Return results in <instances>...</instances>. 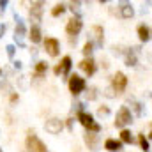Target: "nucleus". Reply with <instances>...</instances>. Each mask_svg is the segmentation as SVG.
Listing matches in <instances>:
<instances>
[{"mask_svg":"<svg viewBox=\"0 0 152 152\" xmlns=\"http://www.w3.org/2000/svg\"><path fill=\"white\" fill-rule=\"evenodd\" d=\"M126 85H127V78L124 73H115L113 80H112V90H115L117 94H122L126 90Z\"/></svg>","mask_w":152,"mask_h":152,"instance_id":"0eeeda50","label":"nucleus"},{"mask_svg":"<svg viewBox=\"0 0 152 152\" xmlns=\"http://www.w3.org/2000/svg\"><path fill=\"white\" fill-rule=\"evenodd\" d=\"M97 115H99V117H108V115H110V110H108L106 106H103V108L97 110Z\"/></svg>","mask_w":152,"mask_h":152,"instance_id":"cd10ccee","label":"nucleus"},{"mask_svg":"<svg viewBox=\"0 0 152 152\" xmlns=\"http://www.w3.org/2000/svg\"><path fill=\"white\" fill-rule=\"evenodd\" d=\"M104 149L110 152H118L122 151V143L118 142V140H113V138H108L106 142H104Z\"/></svg>","mask_w":152,"mask_h":152,"instance_id":"ddd939ff","label":"nucleus"},{"mask_svg":"<svg viewBox=\"0 0 152 152\" xmlns=\"http://www.w3.org/2000/svg\"><path fill=\"white\" fill-rule=\"evenodd\" d=\"M140 145H142V149H143L145 152H147L149 149H151V145H149V140H147V138H145L143 134L140 136Z\"/></svg>","mask_w":152,"mask_h":152,"instance_id":"393cba45","label":"nucleus"},{"mask_svg":"<svg viewBox=\"0 0 152 152\" xmlns=\"http://www.w3.org/2000/svg\"><path fill=\"white\" fill-rule=\"evenodd\" d=\"M5 50H7V55H9V58H12V57H14V53H16V48H14L12 44H9Z\"/></svg>","mask_w":152,"mask_h":152,"instance_id":"c85d7f7f","label":"nucleus"},{"mask_svg":"<svg viewBox=\"0 0 152 152\" xmlns=\"http://www.w3.org/2000/svg\"><path fill=\"white\" fill-rule=\"evenodd\" d=\"M106 96H108V97H113V96H115L113 90H112V88H108V90H106Z\"/></svg>","mask_w":152,"mask_h":152,"instance_id":"2f4dec72","label":"nucleus"},{"mask_svg":"<svg viewBox=\"0 0 152 152\" xmlns=\"http://www.w3.org/2000/svg\"><path fill=\"white\" fill-rule=\"evenodd\" d=\"M133 14H134V9H133L131 4H122V5H120V16H122L124 20L133 18Z\"/></svg>","mask_w":152,"mask_h":152,"instance_id":"4468645a","label":"nucleus"},{"mask_svg":"<svg viewBox=\"0 0 152 152\" xmlns=\"http://www.w3.org/2000/svg\"><path fill=\"white\" fill-rule=\"evenodd\" d=\"M14 67H16V69H21V62H20V60H16V62H14Z\"/></svg>","mask_w":152,"mask_h":152,"instance_id":"473e14b6","label":"nucleus"},{"mask_svg":"<svg viewBox=\"0 0 152 152\" xmlns=\"http://www.w3.org/2000/svg\"><path fill=\"white\" fill-rule=\"evenodd\" d=\"M62 127H64V124H62V120H58V118H50V120H46V124H44V129H46L50 134H58V133L62 131Z\"/></svg>","mask_w":152,"mask_h":152,"instance_id":"6e6552de","label":"nucleus"},{"mask_svg":"<svg viewBox=\"0 0 152 152\" xmlns=\"http://www.w3.org/2000/svg\"><path fill=\"white\" fill-rule=\"evenodd\" d=\"M80 67H81V71H85L88 76H92L96 73V62L88 57V58H85V60H81L80 62Z\"/></svg>","mask_w":152,"mask_h":152,"instance_id":"f8f14e48","label":"nucleus"},{"mask_svg":"<svg viewBox=\"0 0 152 152\" xmlns=\"http://www.w3.org/2000/svg\"><path fill=\"white\" fill-rule=\"evenodd\" d=\"M83 138H85V143L88 145L90 151H94V152L99 151V140H97V134H94V133H87Z\"/></svg>","mask_w":152,"mask_h":152,"instance_id":"9b49d317","label":"nucleus"},{"mask_svg":"<svg viewBox=\"0 0 152 152\" xmlns=\"http://www.w3.org/2000/svg\"><path fill=\"white\" fill-rule=\"evenodd\" d=\"M138 36H140V39H142L143 42H147V41L151 39V28H149L147 25H140V27H138Z\"/></svg>","mask_w":152,"mask_h":152,"instance_id":"a211bd4d","label":"nucleus"},{"mask_svg":"<svg viewBox=\"0 0 152 152\" xmlns=\"http://www.w3.org/2000/svg\"><path fill=\"white\" fill-rule=\"evenodd\" d=\"M136 64H138V58H136V53H134V48H133V50L126 51V66L133 67V66H136Z\"/></svg>","mask_w":152,"mask_h":152,"instance_id":"dca6fc26","label":"nucleus"},{"mask_svg":"<svg viewBox=\"0 0 152 152\" xmlns=\"http://www.w3.org/2000/svg\"><path fill=\"white\" fill-rule=\"evenodd\" d=\"M92 30H94V39H96V44H97V46H103V41H104V37H103V36H104V32H103V27L96 25Z\"/></svg>","mask_w":152,"mask_h":152,"instance_id":"f3484780","label":"nucleus"},{"mask_svg":"<svg viewBox=\"0 0 152 152\" xmlns=\"http://www.w3.org/2000/svg\"><path fill=\"white\" fill-rule=\"evenodd\" d=\"M78 120H80V124L85 126L90 133H99V131H101V126L94 120L92 115L87 113V112H80V113H78Z\"/></svg>","mask_w":152,"mask_h":152,"instance_id":"f257e3e1","label":"nucleus"},{"mask_svg":"<svg viewBox=\"0 0 152 152\" xmlns=\"http://www.w3.org/2000/svg\"><path fill=\"white\" fill-rule=\"evenodd\" d=\"M46 71H48V64L46 62H37L36 64V75L37 76H44Z\"/></svg>","mask_w":152,"mask_h":152,"instance_id":"412c9836","label":"nucleus"},{"mask_svg":"<svg viewBox=\"0 0 152 152\" xmlns=\"http://www.w3.org/2000/svg\"><path fill=\"white\" fill-rule=\"evenodd\" d=\"M28 37H30L32 42H41V28H39V25H32Z\"/></svg>","mask_w":152,"mask_h":152,"instance_id":"6ab92c4d","label":"nucleus"},{"mask_svg":"<svg viewBox=\"0 0 152 152\" xmlns=\"http://www.w3.org/2000/svg\"><path fill=\"white\" fill-rule=\"evenodd\" d=\"M131 122H133V115L129 112V108H127V106H122V108L118 110V113H117L115 126H117V127H126V126L131 124Z\"/></svg>","mask_w":152,"mask_h":152,"instance_id":"20e7f679","label":"nucleus"},{"mask_svg":"<svg viewBox=\"0 0 152 152\" xmlns=\"http://www.w3.org/2000/svg\"><path fill=\"white\" fill-rule=\"evenodd\" d=\"M0 152H2V151H0Z\"/></svg>","mask_w":152,"mask_h":152,"instance_id":"f704fd0d","label":"nucleus"},{"mask_svg":"<svg viewBox=\"0 0 152 152\" xmlns=\"http://www.w3.org/2000/svg\"><path fill=\"white\" fill-rule=\"evenodd\" d=\"M4 34H5V25H4V23H0V39L4 37Z\"/></svg>","mask_w":152,"mask_h":152,"instance_id":"7c9ffc66","label":"nucleus"},{"mask_svg":"<svg viewBox=\"0 0 152 152\" xmlns=\"http://www.w3.org/2000/svg\"><path fill=\"white\" fill-rule=\"evenodd\" d=\"M14 20H16V30H14V41L18 42V46H25V42H23V37H25V34H27V28H25V23H23V20L14 12Z\"/></svg>","mask_w":152,"mask_h":152,"instance_id":"7ed1b4c3","label":"nucleus"},{"mask_svg":"<svg viewBox=\"0 0 152 152\" xmlns=\"http://www.w3.org/2000/svg\"><path fill=\"white\" fill-rule=\"evenodd\" d=\"M27 149L30 152H46V145L39 140L34 133H30L28 138H27Z\"/></svg>","mask_w":152,"mask_h":152,"instance_id":"423d86ee","label":"nucleus"},{"mask_svg":"<svg viewBox=\"0 0 152 152\" xmlns=\"http://www.w3.org/2000/svg\"><path fill=\"white\" fill-rule=\"evenodd\" d=\"M69 90H71V94H73V96L81 94V92L85 90V80H83V78H80L78 75H73L71 78H69Z\"/></svg>","mask_w":152,"mask_h":152,"instance_id":"39448f33","label":"nucleus"},{"mask_svg":"<svg viewBox=\"0 0 152 152\" xmlns=\"http://www.w3.org/2000/svg\"><path fill=\"white\" fill-rule=\"evenodd\" d=\"M44 50L48 51L50 57H57L58 55V50H60V44L55 37H48L44 41Z\"/></svg>","mask_w":152,"mask_h":152,"instance_id":"1a4fd4ad","label":"nucleus"},{"mask_svg":"<svg viewBox=\"0 0 152 152\" xmlns=\"http://www.w3.org/2000/svg\"><path fill=\"white\" fill-rule=\"evenodd\" d=\"M64 12H66V5H64V4H57V5L51 9V16H55V18L60 16V14H64Z\"/></svg>","mask_w":152,"mask_h":152,"instance_id":"4be33fe9","label":"nucleus"},{"mask_svg":"<svg viewBox=\"0 0 152 152\" xmlns=\"http://www.w3.org/2000/svg\"><path fill=\"white\" fill-rule=\"evenodd\" d=\"M0 76H2V69H0Z\"/></svg>","mask_w":152,"mask_h":152,"instance_id":"72a5a7b5","label":"nucleus"},{"mask_svg":"<svg viewBox=\"0 0 152 152\" xmlns=\"http://www.w3.org/2000/svg\"><path fill=\"white\" fill-rule=\"evenodd\" d=\"M71 66H73V62H71V57H64L62 58V64L58 66L60 67V75H69V71H71Z\"/></svg>","mask_w":152,"mask_h":152,"instance_id":"2eb2a0df","label":"nucleus"},{"mask_svg":"<svg viewBox=\"0 0 152 152\" xmlns=\"http://www.w3.org/2000/svg\"><path fill=\"white\" fill-rule=\"evenodd\" d=\"M118 142H120V143H133V142H134V138H133L131 131L122 129V133H120V140H118Z\"/></svg>","mask_w":152,"mask_h":152,"instance_id":"aec40b11","label":"nucleus"},{"mask_svg":"<svg viewBox=\"0 0 152 152\" xmlns=\"http://www.w3.org/2000/svg\"><path fill=\"white\" fill-rule=\"evenodd\" d=\"M81 27H83V21H81V18H71V20L67 21L66 32L69 34V41H71V42H76V36L80 34Z\"/></svg>","mask_w":152,"mask_h":152,"instance_id":"f03ea898","label":"nucleus"},{"mask_svg":"<svg viewBox=\"0 0 152 152\" xmlns=\"http://www.w3.org/2000/svg\"><path fill=\"white\" fill-rule=\"evenodd\" d=\"M7 7V0H0V12Z\"/></svg>","mask_w":152,"mask_h":152,"instance_id":"c756f323","label":"nucleus"},{"mask_svg":"<svg viewBox=\"0 0 152 152\" xmlns=\"http://www.w3.org/2000/svg\"><path fill=\"white\" fill-rule=\"evenodd\" d=\"M96 92H97V90H96L94 87H90V88H88V92H87V97H88L90 101H92V99H96V96H97Z\"/></svg>","mask_w":152,"mask_h":152,"instance_id":"bb28decb","label":"nucleus"},{"mask_svg":"<svg viewBox=\"0 0 152 152\" xmlns=\"http://www.w3.org/2000/svg\"><path fill=\"white\" fill-rule=\"evenodd\" d=\"M42 5H44L42 2H32V5H30V20L36 21V25L42 18Z\"/></svg>","mask_w":152,"mask_h":152,"instance_id":"9d476101","label":"nucleus"},{"mask_svg":"<svg viewBox=\"0 0 152 152\" xmlns=\"http://www.w3.org/2000/svg\"><path fill=\"white\" fill-rule=\"evenodd\" d=\"M80 5H81L80 2H73V4H71V7H69L73 12H76V18H80Z\"/></svg>","mask_w":152,"mask_h":152,"instance_id":"a878e982","label":"nucleus"},{"mask_svg":"<svg viewBox=\"0 0 152 152\" xmlns=\"http://www.w3.org/2000/svg\"><path fill=\"white\" fill-rule=\"evenodd\" d=\"M129 103H131V106H133L134 113L140 117V115H142V112H143V110H142V104H140V103H136V101H129Z\"/></svg>","mask_w":152,"mask_h":152,"instance_id":"b1692460","label":"nucleus"},{"mask_svg":"<svg viewBox=\"0 0 152 152\" xmlns=\"http://www.w3.org/2000/svg\"><path fill=\"white\" fill-rule=\"evenodd\" d=\"M92 51H94V42H92V41H88V42L83 46V53H85L87 57H90V53H92Z\"/></svg>","mask_w":152,"mask_h":152,"instance_id":"5701e85b","label":"nucleus"}]
</instances>
